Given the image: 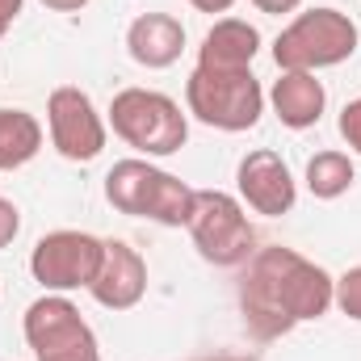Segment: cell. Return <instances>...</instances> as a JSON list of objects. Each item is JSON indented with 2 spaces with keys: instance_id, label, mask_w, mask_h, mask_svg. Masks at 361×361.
<instances>
[{
  "instance_id": "8",
  "label": "cell",
  "mask_w": 361,
  "mask_h": 361,
  "mask_svg": "<svg viewBox=\"0 0 361 361\" xmlns=\"http://www.w3.org/2000/svg\"><path fill=\"white\" fill-rule=\"evenodd\" d=\"M101 261H105V240L63 227V231H51L34 244L30 273L47 294H68V290H89Z\"/></svg>"
},
{
  "instance_id": "4",
  "label": "cell",
  "mask_w": 361,
  "mask_h": 361,
  "mask_svg": "<svg viewBox=\"0 0 361 361\" xmlns=\"http://www.w3.org/2000/svg\"><path fill=\"white\" fill-rule=\"evenodd\" d=\"M185 105L202 126L240 135L252 130L265 114V89L248 72H214V68H193L185 80Z\"/></svg>"
},
{
  "instance_id": "13",
  "label": "cell",
  "mask_w": 361,
  "mask_h": 361,
  "mask_svg": "<svg viewBox=\"0 0 361 361\" xmlns=\"http://www.w3.org/2000/svg\"><path fill=\"white\" fill-rule=\"evenodd\" d=\"M261 51V30L244 17H219L202 47H197V68H214V72H248L252 59Z\"/></svg>"
},
{
  "instance_id": "14",
  "label": "cell",
  "mask_w": 361,
  "mask_h": 361,
  "mask_svg": "<svg viewBox=\"0 0 361 361\" xmlns=\"http://www.w3.org/2000/svg\"><path fill=\"white\" fill-rule=\"evenodd\" d=\"M269 105L281 126L307 130V126H315L324 118L328 89H324V80H315V72H281L269 89Z\"/></svg>"
},
{
  "instance_id": "19",
  "label": "cell",
  "mask_w": 361,
  "mask_h": 361,
  "mask_svg": "<svg viewBox=\"0 0 361 361\" xmlns=\"http://www.w3.org/2000/svg\"><path fill=\"white\" fill-rule=\"evenodd\" d=\"M17 231H21V210L0 193V248H8L17 240Z\"/></svg>"
},
{
  "instance_id": "15",
  "label": "cell",
  "mask_w": 361,
  "mask_h": 361,
  "mask_svg": "<svg viewBox=\"0 0 361 361\" xmlns=\"http://www.w3.org/2000/svg\"><path fill=\"white\" fill-rule=\"evenodd\" d=\"M42 152V122L30 109L0 105V173L25 169Z\"/></svg>"
},
{
  "instance_id": "24",
  "label": "cell",
  "mask_w": 361,
  "mask_h": 361,
  "mask_svg": "<svg viewBox=\"0 0 361 361\" xmlns=\"http://www.w3.org/2000/svg\"><path fill=\"white\" fill-rule=\"evenodd\" d=\"M197 361H257V357H244V353H214V357H197Z\"/></svg>"
},
{
  "instance_id": "1",
  "label": "cell",
  "mask_w": 361,
  "mask_h": 361,
  "mask_svg": "<svg viewBox=\"0 0 361 361\" xmlns=\"http://www.w3.org/2000/svg\"><path fill=\"white\" fill-rule=\"evenodd\" d=\"M336 277L294 248H257L240 277V311L257 341L290 336L298 324L328 315Z\"/></svg>"
},
{
  "instance_id": "16",
  "label": "cell",
  "mask_w": 361,
  "mask_h": 361,
  "mask_svg": "<svg viewBox=\"0 0 361 361\" xmlns=\"http://www.w3.org/2000/svg\"><path fill=\"white\" fill-rule=\"evenodd\" d=\"M353 180H357V169L345 152H315L307 160V189L319 202H336L341 193L353 189Z\"/></svg>"
},
{
  "instance_id": "3",
  "label": "cell",
  "mask_w": 361,
  "mask_h": 361,
  "mask_svg": "<svg viewBox=\"0 0 361 361\" xmlns=\"http://www.w3.org/2000/svg\"><path fill=\"white\" fill-rule=\"evenodd\" d=\"M357 21L341 8H307L298 13L273 42V63L277 72H324L357 51Z\"/></svg>"
},
{
  "instance_id": "2",
  "label": "cell",
  "mask_w": 361,
  "mask_h": 361,
  "mask_svg": "<svg viewBox=\"0 0 361 361\" xmlns=\"http://www.w3.org/2000/svg\"><path fill=\"white\" fill-rule=\"evenodd\" d=\"M193 193L180 177L147 164L143 156L118 160L105 173V202L130 219H152L160 227H185L193 214Z\"/></svg>"
},
{
  "instance_id": "23",
  "label": "cell",
  "mask_w": 361,
  "mask_h": 361,
  "mask_svg": "<svg viewBox=\"0 0 361 361\" xmlns=\"http://www.w3.org/2000/svg\"><path fill=\"white\" fill-rule=\"evenodd\" d=\"M189 4H193L197 13H227L235 0H189Z\"/></svg>"
},
{
  "instance_id": "6",
  "label": "cell",
  "mask_w": 361,
  "mask_h": 361,
  "mask_svg": "<svg viewBox=\"0 0 361 361\" xmlns=\"http://www.w3.org/2000/svg\"><path fill=\"white\" fill-rule=\"evenodd\" d=\"M185 227H189L193 248L206 265L240 269L257 252V231L244 214V202L223 193V189H197L193 193V214H189Z\"/></svg>"
},
{
  "instance_id": "20",
  "label": "cell",
  "mask_w": 361,
  "mask_h": 361,
  "mask_svg": "<svg viewBox=\"0 0 361 361\" xmlns=\"http://www.w3.org/2000/svg\"><path fill=\"white\" fill-rule=\"evenodd\" d=\"M21 8H25V0H0V38H4L8 25L21 17Z\"/></svg>"
},
{
  "instance_id": "10",
  "label": "cell",
  "mask_w": 361,
  "mask_h": 361,
  "mask_svg": "<svg viewBox=\"0 0 361 361\" xmlns=\"http://www.w3.org/2000/svg\"><path fill=\"white\" fill-rule=\"evenodd\" d=\"M235 189L244 197V206H252L257 214L265 219H281L294 210L298 202V185H294V173L290 164L273 152V147H257L240 160L235 169Z\"/></svg>"
},
{
  "instance_id": "12",
  "label": "cell",
  "mask_w": 361,
  "mask_h": 361,
  "mask_svg": "<svg viewBox=\"0 0 361 361\" xmlns=\"http://www.w3.org/2000/svg\"><path fill=\"white\" fill-rule=\"evenodd\" d=\"M126 51L139 68L147 72H164L173 68L185 51V25L173 13H139L126 25Z\"/></svg>"
},
{
  "instance_id": "22",
  "label": "cell",
  "mask_w": 361,
  "mask_h": 361,
  "mask_svg": "<svg viewBox=\"0 0 361 361\" xmlns=\"http://www.w3.org/2000/svg\"><path fill=\"white\" fill-rule=\"evenodd\" d=\"M42 4H47L51 13H80L89 0H42Z\"/></svg>"
},
{
  "instance_id": "17",
  "label": "cell",
  "mask_w": 361,
  "mask_h": 361,
  "mask_svg": "<svg viewBox=\"0 0 361 361\" xmlns=\"http://www.w3.org/2000/svg\"><path fill=\"white\" fill-rule=\"evenodd\" d=\"M332 302H336L349 319H361V265L357 269H349L345 277H336V294H332Z\"/></svg>"
},
{
  "instance_id": "21",
  "label": "cell",
  "mask_w": 361,
  "mask_h": 361,
  "mask_svg": "<svg viewBox=\"0 0 361 361\" xmlns=\"http://www.w3.org/2000/svg\"><path fill=\"white\" fill-rule=\"evenodd\" d=\"M248 4H257V8L269 13V17H281V13H294L302 0H248Z\"/></svg>"
},
{
  "instance_id": "7",
  "label": "cell",
  "mask_w": 361,
  "mask_h": 361,
  "mask_svg": "<svg viewBox=\"0 0 361 361\" xmlns=\"http://www.w3.org/2000/svg\"><path fill=\"white\" fill-rule=\"evenodd\" d=\"M21 332L34 349V361H101L97 336L68 294H42L30 302Z\"/></svg>"
},
{
  "instance_id": "18",
  "label": "cell",
  "mask_w": 361,
  "mask_h": 361,
  "mask_svg": "<svg viewBox=\"0 0 361 361\" xmlns=\"http://www.w3.org/2000/svg\"><path fill=\"white\" fill-rule=\"evenodd\" d=\"M341 139L361 156V97H353V101L341 109Z\"/></svg>"
},
{
  "instance_id": "11",
  "label": "cell",
  "mask_w": 361,
  "mask_h": 361,
  "mask_svg": "<svg viewBox=\"0 0 361 361\" xmlns=\"http://www.w3.org/2000/svg\"><path fill=\"white\" fill-rule=\"evenodd\" d=\"M89 294L105 311H130L147 294V261L126 240H105V261L92 277Z\"/></svg>"
},
{
  "instance_id": "9",
  "label": "cell",
  "mask_w": 361,
  "mask_h": 361,
  "mask_svg": "<svg viewBox=\"0 0 361 361\" xmlns=\"http://www.w3.org/2000/svg\"><path fill=\"white\" fill-rule=\"evenodd\" d=\"M47 130H51V147L72 164H89L105 152V122L92 97L76 85H59L47 97Z\"/></svg>"
},
{
  "instance_id": "5",
  "label": "cell",
  "mask_w": 361,
  "mask_h": 361,
  "mask_svg": "<svg viewBox=\"0 0 361 361\" xmlns=\"http://www.w3.org/2000/svg\"><path fill=\"white\" fill-rule=\"evenodd\" d=\"M109 126L139 156H173L189 139V118L169 92L156 89H122L109 101Z\"/></svg>"
}]
</instances>
